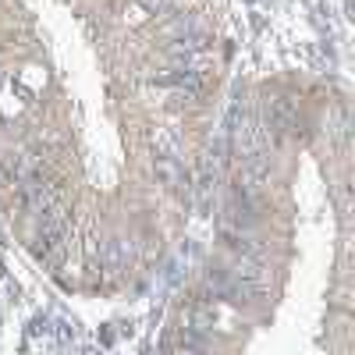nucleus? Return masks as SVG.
<instances>
[{"label":"nucleus","instance_id":"obj_1","mask_svg":"<svg viewBox=\"0 0 355 355\" xmlns=\"http://www.w3.org/2000/svg\"><path fill=\"white\" fill-rule=\"evenodd\" d=\"M150 142H153L157 157H178V142H174V135H171L167 128H157V132L150 135Z\"/></svg>","mask_w":355,"mask_h":355},{"label":"nucleus","instance_id":"obj_2","mask_svg":"<svg viewBox=\"0 0 355 355\" xmlns=\"http://www.w3.org/2000/svg\"><path fill=\"white\" fill-rule=\"evenodd\" d=\"M139 8H146V11H157V8H164V0H135Z\"/></svg>","mask_w":355,"mask_h":355}]
</instances>
